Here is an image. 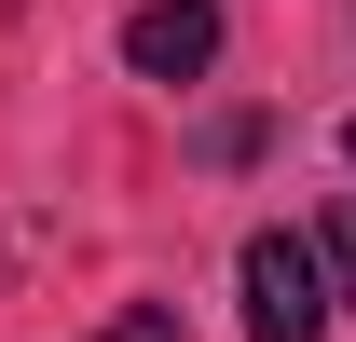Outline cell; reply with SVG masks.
I'll use <instances>...</instances> for the list:
<instances>
[{
    "label": "cell",
    "mask_w": 356,
    "mask_h": 342,
    "mask_svg": "<svg viewBox=\"0 0 356 342\" xmlns=\"http://www.w3.org/2000/svg\"><path fill=\"white\" fill-rule=\"evenodd\" d=\"M329 315H343L329 247H302V233H247V342H315Z\"/></svg>",
    "instance_id": "obj_1"
},
{
    "label": "cell",
    "mask_w": 356,
    "mask_h": 342,
    "mask_svg": "<svg viewBox=\"0 0 356 342\" xmlns=\"http://www.w3.org/2000/svg\"><path fill=\"white\" fill-rule=\"evenodd\" d=\"M124 69L137 83H206L220 69V0H137L124 14Z\"/></svg>",
    "instance_id": "obj_2"
},
{
    "label": "cell",
    "mask_w": 356,
    "mask_h": 342,
    "mask_svg": "<svg viewBox=\"0 0 356 342\" xmlns=\"http://www.w3.org/2000/svg\"><path fill=\"white\" fill-rule=\"evenodd\" d=\"M110 342H192V329H178V301H124V315H110Z\"/></svg>",
    "instance_id": "obj_3"
},
{
    "label": "cell",
    "mask_w": 356,
    "mask_h": 342,
    "mask_svg": "<svg viewBox=\"0 0 356 342\" xmlns=\"http://www.w3.org/2000/svg\"><path fill=\"white\" fill-rule=\"evenodd\" d=\"M315 247H329V288H343V315H356V206H329V233H315Z\"/></svg>",
    "instance_id": "obj_4"
},
{
    "label": "cell",
    "mask_w": 356,
    "mask_h": 342,
    "mask_svg": "<svg viewBox=\"0 0 356 342\" xmlns=\"http://www.w3.org/2000/svg\"><path fill=\"white\" fill-rule=\"evenodd\" d=\"M343 165H356V124H343Z\"/></svg>",
    "instance_id": "obj_5"
}]
</instances>
